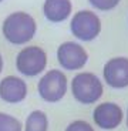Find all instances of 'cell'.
I'll return each instance as SVG.
<instances>
[{
    "instance_id": "1",
    "label": "cell",
    "mask_w": 128,
    "mask_h": 131,
    "mask_svg": "<svg viewBox=\"0 0 128 131\" xmlns=\"http://www.w3.org/2000/svg\"><path fill=\"white\" fill-rule=\"evenodd\" d=\"M4 39L14 46L26 44L36 36L37 23L26 12H14L4 19L2 26Z\"/></svg>"
},
{
    "instance_id": "2",
    "label": "cell",
    "mask_w": 128,
    "mask_h": 131,
    "mask_svg": "<svg viewBox=\"0 0 128 131\" xmlns=\"http://www.w3.org/2000/svg\"><path fill=\"white\" fill-rule=\"evenodd\" d=\"M102 83L92 73H78L71 80V93L81 104H94L102 95Z\"/></svg>"
},
{
    "instance_id": "3",
    "label": "cell",
    "mask_w": 128,
    "mask_h": 131,
    "mask_svg": "<svg viewBox=\"0 0 128 131\" xmlns=\"http://www.w3.org/2000/svg\"><path fill=\"white\" fill-rule=\"evenodd\" d=\"M47 66V54L39 46H29L19 51L16 57V69L26 77H36L44 71Z\"/></svg>"
},
{
    "instance_id": "4",
    "label": "cell",
    "mask_w": 128,
    "mask_h": 131,
    "mask_svg": "<svg viewBox=\"0 0 128 131\" xmlns=\"http://www.w3.org/2000/svg\"><path fill=\"white\" fill-rule=\"evenodd\" d=\"M67 77L63 71L53 69L43 75L37 85L39 95L47 103H57L60 101L67 93Z\"/></svg>"
},
{
    "instance_id": "5",
    "label": "cell",
    "mask_w": 128,
    "mask_h": 131,
    "mask_svg": "<svg viewBox=\"0 0 128 131\" xmlns=\"http://www.w3.org/2000/svg\"><path fill=\"white\" fill-rule=\"evenodd\" d=\"M70 30L78 40L91 41L101 31V20L91 10H80L73 16Z\"/></svg>"
},
{
    "instance_id": "6",
    "label": "cell",
    "mask_w": 128,
    "mask_h": 131,
    "mask_svg": "<svg viewBox=\"0 0 128 131\" xmlns=\"http://www.w3.org/2000/svg\"><path fill=\"white\" fill-rule=\"evenodd\" d=\"M88 54L84 47L74 41H64L57 49V61L63 69L76 71L87 64Z\"/></svg>"
},
{
    "instance_id": "7",
    "label": "cell",
    "mask_w": 128,
    "mask_h": 131,
    "mask_svg": "<svg viewBox=\"0 0 128 131\" xmlns=\"http://www.w3.org/2000/svg\"><path fill=\"white\" fill-rule=\"evenodd\" d=\"M105 83L114 89L128 87V59L127 57H114L108 60L102 70Z\"/></svg>"
},
{
    "instance_id": "8",
    "label": "cell",
    "mask_w": 128,
    "mask_h": 131,
    "mask_svg": "<svg viewBox=\"0 0 128 131\" xmlns=\"http://www.w3.org/2000/svg\"><path fill=\"white\" fill-rule=\"evenodd\" d=\"M122 110L115 103H102L97 105L92 113L94 123L102 130H114L122 121Z\"/></svg>"
},
{
    "instance_id": "9",
    "label": "cell",
    "mask_w": 128,
    "mask_h": 131,
    "mask_svg": "<svg viewBox=\"0 0 128 131\" xmlns=\"http://www.w3.org/2000/svg\"><path fill=\"white\" fill-rule=\"evenodd\" d=\"M27 84L23 79L16 75H7L0 81V98L9 104H17L26 100Z\"/></svg>"
},
{
    "instance_id": "10",
    "label": "cell",
    "mask_w": 128,
    "mask_h": 131,
    "mask_svg": "<svg viewBox=\"0 0 128 131\" xmlns=\"http://www.w3.org/2000/svg\"><path fill=\"white\" fill-rule=\"evenodd\" d=\"M71 0H46L43 4V13L49 21L60 23L71 14Z\"/></svg>"
},
{
    "instance_id": "11",
    "label": "cell",
    "mask_w": 128,
    "mask_h": 131,
    "mask_svg": "<svg viewBox=\"0 0 128 131\" xmlns=\"http://www.w3.org/2000/svg\"><path fill=\"white\" fill-rule=\"evenodd\" d=\"M24 131H49V118L41 110H34L26 118Z\"/></svg>"
},
{
    "instance_id": "12",
    "label": "cell",
    "mask_w": 128,
    "mask_h": 131,
    "mask_svg": "<svg viewBox=\"0 0 128 131\" xmlns=\"http://www.w3.org/2000/svg\"><path fill=\"white\" fill-rule=\"evenodd\" d=\"M0 131H23V124L13 115L0 113Z\"/></svg>"
},
{
    "instance_id": "13",
    "label": "cell",
    "mask_w": 128,
    "mask_h": 131,
    "mask_svg": "<svg viewBox=\"0 0 128 131\" xmlns=\"http://www.w3.org/2000/svg\"><path fill=\"white\" fill-rule=\"evenodd\" d=\"M91 6H94L98 10H111L114 7H117V4L120 3V0H88Z\"/></svg>"
},
{
    "instance_id": "14",
    "label": "cell",
    "mask_w": 128,
    "mask_h": 131,
    "mask_svg": "<svg viewBox=\"0 0 128 131\" xmlns=\"http://www.w3.org/2000/svg\"><path fill=\"white\" fill-rule=\"evenodd\" d=\"M66 131H94V128L84 120H76L67 125Z\"/></svg>"
},
{
    "instance_id": "15",
    "label": "cell",
    "mask_w": 128,
    "mask_h": 131,
    "mask_svg": "<svg viewBox=\"0 0 128 131\" xmlns=\"http://www.w3.org/2000/svg\"><path fill=\"white\" fill-rule=\"evenodd\" d=\"M3 66H4V61H3V57H2V54H0V73L3 71Z\"/></svg>"
},
{
    "instance_id": "16",
    "label": "cell",
    "mask_w": 128,
    "mask_h": 131,
    "mask_svg": "<svg viewBox=\"0 0 128 131\" xmlns=\"http://www.w3.org/2000/svg\"><path fill=\"white\" fill-rule=\"evenodd\" d=\"M127 127H128V110H127Z\"/></svg>"
},
{
    "instance_id": "17",
    "label": "cell",
    "mask_w": 128,
    "mask_h": 131,
    "mask_svg": "<svg viewBox=\"0 0 128 131\" xmlns=\"http://www.w3.org/2000/svg\"><path fill=\"white\" fill-rule=\"evenodd\" d=\"M0 2H3V0H0Z\"/></svg>"
}]
</instances>
